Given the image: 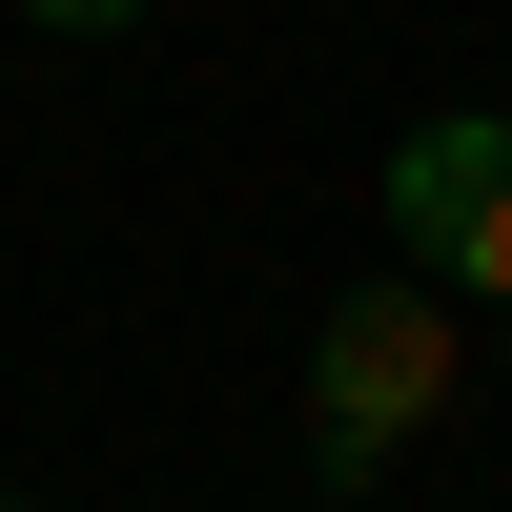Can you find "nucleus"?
<instances>
[{
	"label": "nucleus",
	"instance_id": "3",
	"mask_svg": "<svg viewBox=\"0 0 512 512\" xmlns=\"http://www.w3.org/2000/svg\"><path fill=\"white\" fill-rule=\"evenodd\" d=\"M41 21H144V0H41Z\"/></svg>",
	"mask_w": 512,
	"mask_h": 512
},
{
	"label": "nucleus",
	"instance_id": "1",
	"mask_svg": "<svg viewBox=\"0 0 512 512\" xmlns=\"http://www.w3.org/2000/svg\"><path fill=\"white\" fill-rule=\"evenodd\" d=\"M390 226L431 246L451 287H492V308H512V123H472V103L410 123V144H390Z\"/></svg>",
	"mask_w": 512,
	"mask_h": 512
},
{
	"label": "nucleus",
	"instance_id": "2",
	"mask_svg": "<svg viewBox=\"0 0 512 512\" xmlns=\"http://www.w3.org/2000/svg\"><path fill=\"white\" fill-rule=\"evenodd\" d=\"M431 390H451V308H349L328 328V451H390V431H431Z\"/></svg>",
	"mask_w": 512,
	"mask_h": 512
}]
</instances>
